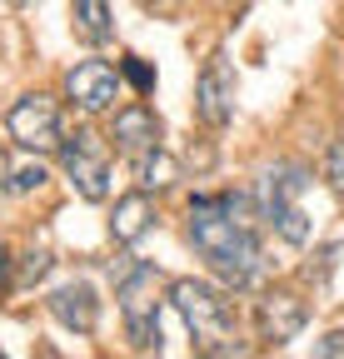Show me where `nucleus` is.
I'll return each mask as SVG.
<instances>
[{"label": "nucleus", "mask_w": 344, "mask_h": 359, "mask_svg": "<svg viewBox=\"0 0 344 359\" xmlns=\"http://www.w3.org/2000/svg\"><path fill=\"white\" fill-rule=\"evenodd\" d=\"M60 165L70 175V185L80 190V200L95 205V200L110 195V150H105L100 135H90V130L65 135L60 140Z\"/></svg>", "instance_id": "6"}, {"label": "nucleus", "mask_w": 344, "mask_h": 359, "mask_svg": "<svg viewBox=\"0 0 344 359\" xmlns=\"http://www.w3.org/2000/svg\"><path fill=\"white\" fill-rule=\"evenodd\" d=\"M130 165H135L140 190H165L170 180H175V160L165 155V145H160V150H150V155H140V160H130Z\"/></svg>", "instance_id": "14"}, {"label": "nucleus", "mask_w": 344, "mask_h": 359, "mask_svg": "<svg viewBox=\"0 0 344 359\" xmlns=\"http://www.w3.org/2000/svg\"><path fill=\"white\" fill-rule=\"evenodd\" d=\"M70 15H75V35H80L85 45H105V40L115 35L110 0H75V6H70Z\"/></svg>", "instance_id": "13"}, {"label": "nucleus", "mask_w": 344, "mask_h": 359, "mask_svg": "<svg viewBox=\"0 0 344 359\" xmlns=\"http://www.w3.org/2000/svg\"><path fill=\"white\" fill-rule=\"evenodd\" d=\"M115 294L130 344L140 354H160V269L145 259H125L115 275Z\"/></svg>", "instance_id": "3"}, {"label": "nucleus", "mask_w": 344, "mask_h": 359, "mask_svg": "<svg viewBox=\"0 0 344 359\" xmlns=\"http://www.w3.org/2000/svg\"><path fill=\"white\" fill-rule=\"evenodd\" d=\"M40 185H46V170H40V165H25V170H15L11 175V195H25V190H40Z\"/></svg>", "instance_id": "17"}, {"label": "nucleus", "mask_w": 344, "mask_h": 359, "mask_svg": "<svg viewBox=\"0 0 344 359\" xmlns=\"http://www.w3.org/2000/svg\"><path fill=\"white\" fill-rule=\"evenodd\" d=\"M6 130L20 150H35V155H55L60 140H65V125H60V105L46 95V90H30L20 95L6 115Z\"/></svg>", "instance_id": "5"}, {"label": "nucleus", "mask_w": 344, "mask_h": 359, "mask_svg": "<svg viewBox=\"0 0 344 359\" xmlns=\"http://www.w3.org/2000/svg\"><path fill=\"white\" fill-rule=\"evenodd\" d=\"M150 230H155V200H150V190H135V195L115 200V215H110L115 245H135V240L150 235Z\"/></svg>", "instance_id": "12"}, {"label": "nucleus", "mask_w": 344, "mask_h": 359, "mask_svg": "<svg viewBox=\"0 0 344 359\" xmlns=\"http://www.w3.org/2000/svg\"><path fill=\"white\" fill-rule=\"evenodd\" d=\"M260 205L249 195H195L190 200V245L230 290H249L265 275V245H260Z\"/></svg>", "instance_id": "1"}, {"label": "nucleus", "mask_w": 344, "mask_h": 359, "mask_svg": "<svg viewBox=\"0 0 344 359\" xmlns=\"http://www.w3.org/2000/svg\"><path fill=\"white\" fill-rule=\"evenodd\" d=\"M11 280V255H6V245H0V285Z\"/></svg>", "instance_id": "20"}, {"label": "nucleus", "mask_w": 344, "mask_h": 359, "mask_svg": "<svg viewBox=\"0 0 344 359\" xmlns=\"http://www.w3.org/2000/svg\"><path fill=\"white\" fill-rule=\"evenodd\" d=\"M50 314L65 325V330H75V334H90L95 325H100V299H95V290L85 285V280H75V285H60L50 299Z\"/></svg>", "instance_id": "11"}, {"label": "nucleus", "mask_w": 344, "mask_h": 359, "mask_svg": "<svg viewBox=\"0 0 344 359\" xmlns=\"http://www.w3.org/2000/svg\"><path fill=\"white\" fill-rule=\"evenodd\" d=\"M170 304L180 309V320H185L200 354H245L240 314H235V299L225 290H214L209 280H175L170 285Z\"/></svg>", "instance_id": "2"}, {"label": "nucleus", "mask_w": 344, "mask_h": 359, "mask_svg": "<svg viewBox=\"0 0 344 359\" xmlns=\"http://www.w3.org/2000/svg\"><path fill=\"white\" fill-rule=\"evenodd\" d=\"M305 185H310L305 165H275L260 180V215L275 224V235L284 245H305L310 240V215L299 205L305 200Z\"/></svg>", "instance_id": "4"}, {"label": "nucleus", "mask_w": 344, "mask_h": 359, "mask_svg": "<svg viewBox=\"0 0 344 359\" xmlns=\"http://www.w3.org/2000/svg\"><path fill=\"white\" fill-rule=\"evenodd\" d=\"M324 180H329V190L334 195H344V130L329 140V150H324Z\"/></svg>", "instance_id": "15"}, {"label": "nucleus", "mask_w": 344, "mask_h": 359, "mask_svg": "<svg viewBox=\"0 0 344 359\" xmlns=\"http://www.w3.org/2000/svg\"><path fill=\"white\" fill-rule=\"evenodd\" d=\"M110 140L125 160H140L150 150H160V120L150 105H125L115 110V125H110Z\"/></svg>", "instance_id": "10"}, {"label": "nucleus", "mask_w": 344, "mask_h": 359, "mask_svg": "<svg viewBox=\"0 0 344 359\" xmlns=\"http://www.w3.org/2000/svg\"><path fill=\"white\" fill-rule=\"evenodd\" d=\"M46 275H50V255L46 250H30L20 259V285H35V280H46Z\"/></svg>", "instance_id": "16"}, {"label": "nucleus", "mask_w": 344, "mask_h": 359, "mask_svg": "<svg viewBox=\"0 0 344 359\" xmlns=\"http://www.w3.org/2000/svg\"><path fill=\"white\" fill-rule=\"evenodd\" d=\"M315 354H334V359H344V330H334V334H324V339L315 344Z\"/></svg>", "instance_id": "19"}, {"label": "nucleus", "mask_w": 344, "mask_h": 359, "mask_svg": "<svg viewBox=\"0 0 344 359\" xmlns=\"http://www.w3.org/2000/svg\"><path fill=\"white\" fill-rule=\"evenodd\" d=\"M65 95H70L85 115H105V110H115V100H120V75H115V65H105V60H85V65H75V70L65 75Z\"/></svg>", "instance_id": "8"}, {"label": "nucleus", "mask_w": 344, "mask_h": 359, "mask_svg": "<svg viewBox=\"0 0 344 359\" xmlns=\"http://www.w3.org/2000/svg\"><path fill=\"white\" fill-rule=\"evenodd\" d=\"M125 75H130V85L140 90V95H145V90H155V70H150L140 55H125Z\"/></svg>", "instance_id": "18"}, {"label": "nucleus", "mask_w": 344, "mask_h": 359, "mask_svg": "<svg viewBox=\"0 0 344 359\" xmlns=\"http://www.w3.org/2000/svg\"><path fill=\"white\" fill-rule=\"evenodd\" d=\"M235 95H240V80L230 70L225 55H209L200 80H195V115L209 125V130H225L235 120Z\"/></svg>", "instance_id": "7"}, {"label": "nucleus", "mask_w": 344, "mask_h": 359, "mask_svg": "<svg viewBox=\"0 0 344 359\" xmlns=\"http://www.w3.org/2000/svg\"><path fill=\"white\" fill-rule=\"evenodd\" d=\"M305 320H310V304L299 294H284V290H270L260 299V309H254L260 339H270V344H289L299 330H305Z\"/></svg>", "instance_id": "9"}]
</instances>
